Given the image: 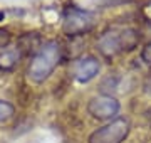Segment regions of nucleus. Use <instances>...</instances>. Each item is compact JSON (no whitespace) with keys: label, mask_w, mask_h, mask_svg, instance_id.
<instances>
[{"label":"nucleus","mask_w":151,"mask_h":143,"mask_svg":"<svg viewBox=\"0 0 151 143\" xmlns=\"http://www.w3.org/2000/svg\"><path fill=\"white\" fill-rule=\"evenodd\" d=\"M62 59V47L57 40L44 42L34 54L27 69V76L34 83H44Z\"/></svg>","instance_id":"f257e3e1"},{"label":"nucleus","mask_w":151,"mask_h":143,"mask_svg":"<svg viewBox=\"0 0 151 143\" xmlns=\"http://www.w3.org/2000/svg\"><path fill=\"white\" fill-rule=\"evenodd\" d=\"M94 24H96V15L92 12L74 5L67 7L62 15V30L69 37L84 35L89 30H92Z\"/></svg>","instance_id":"f03ea898"},{"label":"nucleus","mask_w":151,"mask_h":143,"mask_svg":"<svg viewBox=\"0 0 151 143\" xmlns=\"http://www.w3.org/2000/svg\"><path fill=\"white\" fill-rule=\"evenodd\" d=\"M129 135V121L116 118L114 121L97 128L87 138V143H123Z\"/></svg>","instance_id":"7ed1b4c3"},{"label":"nucleus","mask_w":151,"mask_h":143,"mask_svg":"<svg viewBox=\"0 0 151 143\" xmlns=\"http://www.w3.org/2000/svg\"><path fill=\"white\" fill-rule=\"evenodd\" d=\"M119 101L111 94H99L87 103V113L96 120H111L119 113Z\"/></svg>","instance_id":"20e7f679"},{"label":"nucleus","mask_w":151,"mask_h":143,"mask_svg":"<svg viewBox=\"0 0 151 143\" xmlns=\"http://www.w3.org/2000/svg\"><path fill=\"white\" fill-rule=\"evenodd\" d=\"M99 72V61L92 56H86L82 59L76 61L72 66V74H74L76 81L79 83H89Z\"/></svg>","instance_id":"39448f33"},{"label":"nucleus","mask_w":151,"mask_h":143,"mask_svg":"<svg viewBox=\"0 0 151 143\" xmlns=\"http://www.w3.org/2000/svg\"><path fill=\"white\" fill-rule=\"evenodd\" d=\"M97 51L106 57L113 59L121 54V44H119V30H106L97 39Z\"/></svg>","instance_id":"423d86ee"},{"label":"nucleus","mask_w":151,"mask_h":143,"mask_svg":"<svg viewBox=\"0 0 151 143\" xmlns=\"http://www.w3.org/2000/svg\"><path fill=\"white\" fill-rule=\"evenodd\" d=\"M119 44H121V52H131L139 44V34L133 27H126L119 30Z\"/></svg>","instance_id":"0eeeda50"},{"label":"nucleus","mask_w":151,"mask_h":143,"mask_svg":"<svg viewBox=\"0 0 151 143\" xmlns=\"http://www.w3.org/2000/svg\"><path fill=\"white\" fill-rule=\"evenodd\" d=\"M22 59V52L19 51V47H10L5 49L4 52H0V71H14L19 62Z\"/></svg>","instance_id":"6e6552de"},{"label":"nucleus","mask_w":151,"mask_h":143,"mask_svg":"<svg viewBox=\"0 0 151 143\" xmlns=\"http://www.w3.org/2000/svg\"><path fill=\"white\" fill-rule=\"evenodd\" d=\"M14 113H15L14 105H10L9 101L0 99V123H5V121H9L12 116H14Z\"/></svg>","instance_id":"1a4fd4ad"},{"label":"nucleus","mask_w":151,"mask_h":143,"mask_svg":"<svg viewBox=\"0 0 151 143\" xmlns=\"http://www.w3.org/2000/svg\"><path fill=\"white\" fill-rule=\"evenodd\" d=\"M9 42H10V34L7 32V30H2V29H0V49L5 47Z\"/></svg>","instance_id":"9d476101"},{"label":"nucleus","mask_w":151,"mask_h":143,"mask_svg":"<svg viewBox=\"0 0 151 143\" xmlns=\"http://www.w3.org/2000/svg\"><path fill=\"white\" fill-rule=\"evenodd\" d=\"M141 59L145 61V62H148V64H151V44H148L143 49V52H141Z\"/></svg>","instance_id":"9b49d317"},{"label":"nucleus","mask_w":151,"mask_h":143,"mask_svg":"<svg viewBox=\"0 0 151 143\" xmlns=\"http://www.w3.org/2000/svg\"><path fill=\"white\" fill-rule=\"evenodd\" d=\"M0 20H4V12L0 10Z\"/></svg>","instance_id":"f8f14e48"}]
</instances>
